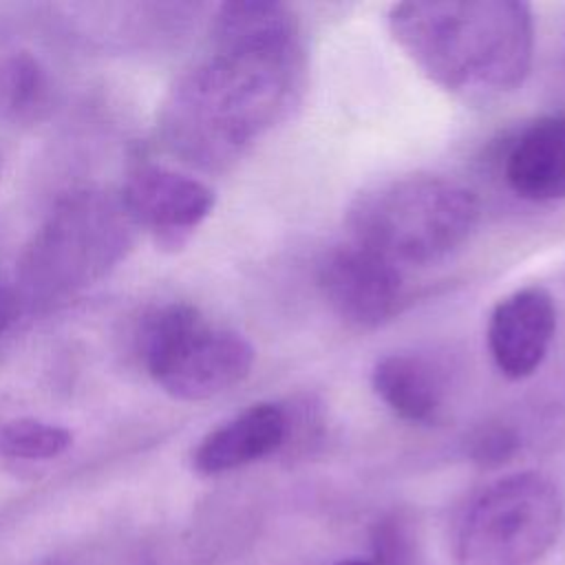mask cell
Returning a JSON list of instances; mask_svg holds the SVG:
<instances>
[{
	"label": "cell",
	"mask_w": 565,
	"mask_h": 565,
	"mask_svg": "<svg viewBox=\"0 0 565 565\" xmlns=\"http://www.w3.org/2000/svg\"><path fill=\"white\" fill-rule=\"evenodd\" d=\"M212 40L214 51L172 88L161 130L179 157L218 170L291 115L307 64L298 18L282 2H223Z\"/></svg>",
	"instance_id": "obj_1"
},
{
	"label": "cell",
	"mask_w": 565,
	"mask_h": 565,
	"mask_svg": "<svg viewBox=\"0 0 565 565\" xmlns=\"http://www.w3.org/2000/svg\"><path fill=\"white\" fill-rule=\"evenodd\" d=\"M388 31L433 84L472 99L516 90L534 60V15L519 0L397 2Z\"/></svg>",
	"instance_id": "obj_2"
},
{
	"label": "cell",
	"mask_w": 565,
	"mask_h": 565,
	"mask_svg": "<svg viewBox=\"0 0 565 565\" xmlns=\"http://www.w3.org/2000/svg\"><path fill=\"white\" fill-rule=\"evenodd\" d=\"M479 201L470 188L439 174H406L360 192L347 212L353 241L404 265L448 258L475 232Z\"/></svg>",
	"instance_id": "obj_3"
},
{
	"label": "cell",
	"mask_w": 565,
	"mask_h": 565,
	"mask_svg": "<svg viewBox=\"0 0 565 565\" xmlns=\"http://www.w3.org/2000/svg\"><path fill=\"white\" fill-rule=\"evenodd\" d=\"M135 223L121 199L75 190L60 199L20 260L29 300L53 302L104 278L132 247Z\"/></svg>",
	"instance_id": "obj_4"
},
{
	"label": "cell",
	"mask_w": 565,
	"mask_h": 565,
	"mask_svg": "<svg viewBox=\"0 0 565 565\" xmlns=\"http://www.w3.org/2000/svg\"><path fill=\"white\" fill-rule=\"evenodd\" d=\"M137 347L152 380L181 402L216 397L241 384L254 366L249 340L207 324L188 302L152 309L141 322Z\"/></svg>",
	"instance_id": "obj_5"
},
{
	"label": "cell",
	"mask_w": 565,
	"mask_h": 565,
	"mask_svg": "<svg viewBox=\"0 0 565 565\" xmlns=\"http://www.w3.org/2000/svg\"><path fill=\"white\" fill-rule=\"evenodd\" d=\"M563 525L558 486L536 470L512 472L472 501L457 539V565H539Z\"/></svg>",
	"instance_id": "obj_6"
},
{
	"label": "cell",
	"mask_w": 565,
	"mask_h": 565,
	"mask_svg": "<svg viewBox=\"0 0 565 565\" xmlns=\"http://www.w3.org/2000/svg\"><path fill=\"white\" fill-rule=\"evenodd\" d=\"M318 285L333 313L360 329L388 322L406 302L402 269L355 241L324 254Z\"/></svg>",
	"instance_id": "obj_7"
},
{
	"label": "cell",
	"mask_w": 565,
	"mask_h": 565,
	"mask_svg": "<svg viewBox=\"0 0 565 565\" xmlns=\"http://www.w3.org/2000/svg\"><path fill=\"white\" fill-rule=\"evenodd\" d=\"M121 203L135 225L183 243L214 210V192L192 174L146 163L128 174Z\"/></svg>",
	"instance_id": "obj_8"
},
{
	"label": "cell",
	"mask_w": 565,
	"mask_h": 565,
	"mask_svg": "<svg viewBox=\"0 0 565 565\" xmlns=\"http://www.w3.org/2000/svg\"><path fill=\"white\" fill-rule=\"evenodd\" d=\"M556 331V309L547 289L530 285L501 298L488 318V351L508 380L530 377L545 360Z\"/></svg>",
	"instance_id": "obj_9"
},
{
	"label": "cell",
	"mask_w": 565,
	"mask_h": 565,
	"mask_svg": "<svg viewBox=\"0 0 565 565\" xmlns=\"http://www.w3.org/2000/svg\"><path fill=\"white\" fill-rule=\"evenodd\" d=\"M289 413L274 402H258L210 430L192 452L201 475H221L274 455L289 437Z\"/></svg>",
	"instance_id": "obj_10"
},
{
	"label": "cell",
	"mask_w": 565,
	"mask_h": 565,
	"mask_svg": "<svg viewBox=\"0 0 565 565\" xmlns=\"http://www.w3.org/2000/svg\"><path fill=\"white\" fill-rule=\"evenodd\" d=\"M508 188L530 203L565 199V115H545L527 124L503 157Z\"/></svg>",
	"instance_id": "obj_11"
},
{
	"label": "cell",
	"mask_w": 565,
	"mask_h": 565,
	"mask_svg": "<svg viewBox=\"0 0 565 565\" xmlns=\"http://www.w3.org/2000/svg\"><path fill=\"white\" fill-rule=\"evenodd\" d=\"M371 386L399 419L417 426L437 424L446 404L441 371L419 353H388L373 364Z\"/></svg>",
	"instance_id": "obj_12"
},
{
	"label": "cell",
	"mask_w": 565,
	"mask_h": 565,
	"mask_svg": "<svg viewBox=\"0 0 565 565\" xmlns=\"http://www.w3.org/2000/svg\"><path fill=\"white\" fill-rule=\"evenodd\" d=\"M0 95L13 117H35L49 99L46 71L31 53L11 55L0 73Z\"/></svg>",
	"instance_id": "obj_13"
},
{
	"label": "cell",
	"mask_w": 565,
	"mask_h": 565,
	"mask_svg": "<svg viewBox=\"0 0 565 565\" xmlns=\"http://www.w3.org/2000/svg\"><path fill=\"white\" fill-rule=\"evenodd\" d=\"M73 435L57 424L18 417L0 426V455L13 459H53L68 450Z\"/></svg>",
	"instance_id": "obj_14"
},
{
	"label": "cell",
	"mask_w": 565,
	"mask_h": 565,
	"mask_svg": "<svg viewBox=\"0 0 565 565\" xmlns=\"http://www.w3.org/2000/svg\"><path fill=\"white\" fill-rule=\"evenodd\" d=\"M521 446V439L514 428L503 426V424H492L479 428L470 444H468V455L470 459L481 466V468H497L510 461Z\"/></svg>",
	"instance_id": "obj_15"
},
{
	"label": "cell",
	"mask_w": 565,
	"mask_h": 565,
	"mask_svg": "<svg viewBox=\"0 0 565 565\" xmlns=\"http://www.w3.org/2000/svg\"><path fill=\"white\" fill-rule=\"evenodd\" d=\"M375 563L373 565H406L411 561V530L399 514L382 516L371 534Z\"/></svg>",
	"instance_id": "obj_16"
},
{
	"label": "cell",
	"mask_w": 565,
	"mask_h": 565,
	"mask_svg": "<svg viewBox=\"0 0 565 565\" xmlns=\"http://www.w3.org/2000/svg\"><path fill=\"white\" fill-rule=\"evenodd\" d=\"M20 316V296L15 289L0 285V335L11 329V324Z\"/></svg>",
	"instance_id": "obj_17"
},
{
	"label": "cell",
	"mask_w": 565,
	"mask_h": 565,
	"mask_svg": "<svg viewBox=\"0 0 565 565\" xmlns=\"http://www.w3.org/2000/svg\"><path fill=\"white\" fill-rule=\"evenodd\" d=\"M335 565H373L371 561H362V558H344V561H338Z\"/></svg>",
	"instance_id": "obj_18"
}]
</instances>
